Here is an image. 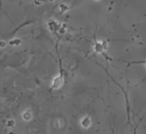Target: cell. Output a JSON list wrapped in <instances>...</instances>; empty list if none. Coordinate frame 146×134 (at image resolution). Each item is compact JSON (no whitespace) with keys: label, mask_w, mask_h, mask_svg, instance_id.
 <instances>
[{"label":"cell","mask_w":146,"mask_h":134,"mask_svg":"<svg viewBox=\"0 0 146 134\" xmlns=\"http://www.w3.org/2000/svg\"><path fill=\"white\" fill-rule=\"evenodd\" d=\"M142 63H144L145 65V66H146V60H145V61H143V62H142Z\"/></svg>","instance_id":"6da1fadb"}]
</instances>
